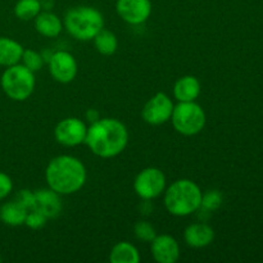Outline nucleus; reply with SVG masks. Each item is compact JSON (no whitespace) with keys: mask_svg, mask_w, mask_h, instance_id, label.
Masks as SVG:
<instances>
[{"mask_svg":"<svg viewBox=\"0 0 263 263\" xmlns=\"http://www.w3.org/2000/svg\"><path fill=\"white\" fill-rule=\"evenodd\" d=\"M85 144L100 158L120 156L128 144V130L117 118H99L87 126Z\"/></svg>","mask_w":263,"mask_h":263,"instance_id":"obj_1","label":"nucleus"},{"mask_svg":"<svg viewBox=\"0 0 263 263\" xmlns=\"http://www.w3.org/2000/svg\"><path fill=\"white\" fill-rule=\"evenodd\" d=\"M87 179L86 167L77 157H54L45 170V181L48 187L59 195H71L84 187Z\"/></svg>","mask_w":263,"mask_h":263,"instance_id":"obj_2","label":"nucleus"},{"mask_svg":"<svg viewBox=\"0 0 263 263\" xmlns=\"http://www.w3.org/2000/svg\"><path fill=\"white\" fill-rule=\"evenodd\" d=\"M202 194V189L197 182L189 179H179L164 190V207L175 217H186L200 210Z\"/></svg>","mask_w":263,"mask_h":263,"instance_id":"obj_3","label":"nucleus"},{"mask_svg":"<svg viewBox=\"0 0 263 263\" xmlns=\"http://www.w3.org/2000/svg\"><path fill=\"white\" fill-rule=\"evenodd\" d=\"M63 27L76 40L90 41L104 28V17L97 8L74 7L64 15Z\"/></svg>","mask_w":263,"mask_h":263,"instance_id":"obj_4","label":"nucleus"},{"mask_svg":"<svg viewBox=\"0 0 263 263\" xmlns=\"http://www.w3.org/2000/svg\"><path fill=\"white\" fill-rule=\"evenodd\" d=\"M0 84L3 91L9 99L14 102H25L35 90V72L30 71L21 63L7 67L2 74Z\"/></svg>","mask_w":263,"mask_h":263,"instance_id":"obj_5","label":"nucleus"},{"mask_svg":"<svg viewBox=\"0 0 263 263\" xmlns=\"http://www.w3.org/2000/svg\"><path fill=\"white\" fill-rule=\"evenodd\" d=\"M172 126L184 136H194L202 133L207 123V116L197 102H179L174 108Z\"/></svg>","mask_w":263,"mask_h":263,"instance_id":"obj_6","label":"nucleus"},{"mask_svg":"<svg viewBox=\"0 0 263 263\" xmlns=\"http://www.w3.org/2000/svg\"><path fill=\"white\" fill-rule=\"evenodd\" d=\"M166 185V175L157 167H146L141 170L134 180V190L143 200H153L163 195Z\"/></svg>","mask_w":263,"mask_h":263,"instance_id":"obj_7","label":"nucleus"},{"mask_svg":"<svg viewBox=\"0 0 263 263\" xmlns=\"http://www.w3.org/2000/svg\"><path fill=\"white\" fill-rule=\"evenodd\" d=\"M175 104L166 92H157L144 104L141 117L144 122L152 126H159L171 120Z\"/></svg>","mask_w":263,"mask_h":263,"instance_id":"obj_8","label":"nucleus"},{"mask_svg":"<svg viewBox=\"0 0 263 263\" xmlns=\"http://www.w3.org/2000/svg\"><path fill=\"white\" fill-rule=\"evenodd\" d=\"M87 126L77 117L63 118L54 128V139L63 146H77L85 144Z\"/></svg>","mask_w":263,"mask_h":263,"instance_id":"obj_9","label":"nucleus"},{"mask_svg":"<svg viewBox=\"0 0 263 263\" xmlns=\"http://www.w3.org/2000/svg\"><path fill=\"white\" fill-rule=\"evenodd\" d=\"M51 77L59 84H69L73 81L79 72L76 58L67 50H58L51 54L48 62Z\"/></svg>","mask_w":263,"mask_h":263,"instance_id":"obj_10","label":"nucleus"},{"mask_svg":"<svg viewBox=\"0 0 263 263\" xmlns=\"http://www.w3.org/2000/svg\"><path fill=\"white\" fill-rule=\"evenodd\" d=\"M116 12L128 25H143L152 14L151 0H117Z\"/></svg>","mask_w":263,"mask_h":263,"instance_id":"obj_11","label":"nucleus"},{"mask_svg":"<svg viewBox=\"0 0 263 263\" xmlns=\"http://www.w3.org/2000/svg\"><path fill=\"white\" fill-rule=\"evenodd\" d=\"M151 252L158 263H175L180 258V244L168 234L157 235L151 241Z\"/></svg>","mask_w":263,"mask_h":263,"instance_id":"obj_12","label":"nucleus"},{"mask_svg":"<svg viewBox=\"0 0 263 263\" xmlns=\"http://www.w3.org/2000/svg\"><path fill=\"white\" fill-rule=\"evenodd\" d=\"M62 207L63 205H62L61 195L54 192V190H51L50 187L33 192L32 210L43 213L48 220H53V218L58 217L62 212Z\"/></svg>","mask_w":263,"mask_h":263,"instance_id":"obj_13","label":"nucleus"},{"mask_svg":"<svg viewBox=\"0 0 263 263\" xmlns=\"http://www.w3.org/2000/svg\"><path fill=\"white\" fill-rule=\"evenodd\" d=\"M184 240L190 248H205V247L211 246L215 240V230L208 223H192L185 229Z\"/></svg>","mask_w":263,"mask_h":263,"instance_id":"obj_14","label":"nucleus"},{"mask_svg":"<svg viewBox=\"0 0 263 263\" xmlns=\"http://www.w3.org/2000/svg\"><path fill=\"white\" fill-rule=\"evenodd\" d=\"M202 91L199 80L192 74L182 76L175 82L174 97L177 102H195Z\"/></svg>","mask_w":263,"mask_h":263,"instance_id":"obj_15","label":"nucleus"},{"mask_svg":"<svg viewBox=\"0 0 263 263\" xmlns=\"http://www.w3.org/2000/svg\"><path fill=\"white\" fill-rule=\"evenodd\" d=\"M33 21L36 31L45 37H57L63 30L61 18L51 12H40Z\"/></svg>","mask_w":263,"mask_h":263,"instance_id":"obj_16","label":"nucleus"},{"mask_svg":"<svg viewBox=\"0 0 263 263\" xmlns=\"http://www.w3.org/2000/svg\"><path fill=\"white\" fill-rule=\"evenodd\" d=\"M23 46L10 37H0V66L10 67L18 64L22 59Z\"/></svg>","mask_w":263,"mask_h":263,"instance_id":"obj_17","label":"nucleus"},{"mask_svg":"<svg viewBox=\"0 0 263 263\" xmlns=\"http://www.w3.org/2000/svg\"><path fill=\"white\" fill-rule=\"evenodd\" d=\"M27 213L28 211L25 207H22L20 203L15 202V200H10V202L4 203L0 207V220L5 225L17 228V226L25 225Z\"/></svg>","mask_w":263,"mask_h":263,"instance_id":"obj_18","label":"nucleus"},{"mask_svg":"<svg viewBox=\"0 0 263 263\" xmlns=\"http://www.w3.org/2000/svg\"><path fill=\"white\" fill-rule=\"evenodd\" d=\"M109 261L112 263H139L140 253L134 244L128 241H120L113 246L109 253Z\"/></svg>","mask_w":263,"mask_h":263,"instance_id":"obj_19","label":"nucleus"},{"mask_svg":"<svg viewBox=\"0 0 263 263\" xmlns=\"http://www.w3.org/2000/svg\"><path fill=\"white\" fill-rule=\"evenodd\" d=\"M92 41H94V46L98 53L103 54V55H112L117 51L118 39L112 31L103 28L97 33Z\"/></svg>","mask_w":263,"mask_h":263,"instance_id":"obj_20","label":"nucleus"},{"mask_svg":"<svg viewBox=\"0 0 263 263\" xmlns=\"http://www.w3.org/2000/svg\"><path fill=\"white\" fill-rule=\"evenodd\" d=\"M40 12V0H18L14 5V14L21 21L35 20Z\"/></svg>","mask_w":263,"mask_h":263,"instance_id":"obj_21","label":"nucleus"},{"mask_svg":"<svg viewBox=\"0 0 263 263\" xmlns=\"http://www.w3.org/2000/svg\"><path fill=\"white\" fill-rule=\"evenodd\" d=\"M223 195L220 190H207L202 194L200 210L205 212H215L222 205Z\"/></svg>","mask_w":263,"mask_h":263,"instance_id":"obj_22","label":"nucleus"},{"mask_svg":"<svg viewBox=\"0 0 263 263\" xmlns=\"http://www.w3.org/2000/svg\"><path fill=\"white\" fill-rule=\"evenodd\" d=\"M21 62H22L23 66L27 67L32 72L40 71L44 64H45V61H44L40 51H36L33 49H25Z\"/></svg>","mask_w":263,"mask_h":263,"instance_id":"obj_23","label":"nucleus"},{"mask_svg":"<svg viewBox=\"0 0 263 263\" xmlns=\"http://www.w3.org/2000/svg\"><path fill=\"white\" fill-rule=\"evenodd\" d=\"M134 233L138 240L145 241V243H151L154 238L157 236V231L154 229V226L152 225L149 221L141 220L138 221L135 223V228H134Z\"/></svg>","mask_w":263,"mask_h":263,"instance_id":"obj_24","label":"nucleus"},{"mask_svg":"<svg viewBox=\"0 0 263 263\" xmlns=\"http://www.w3.org/2000/svg\"><path fill=\"white\" fill-rule=\"evenodd\" d=\"M48 222V218L43 215V213L37 212V211H28L27 217H26L25 225L30 228L31 230H40Z\"/></svg>","mask_w":263,"mask_h":263,"instance_id":"obj_25","label":"nucleus"},{"mask_svg":"<svg viewBox=\"0 0 263 263\" xmlns=\"http://www.w3.org/2000/svg\"><path fill=\"white\" fill-rule=\"evenodd\" d=\"M15 202L20 203L22 207H25L27 211H31L33 207V192L27 189L20 190L15 195Z\"/></svg>","mask_w":263,"mask_h":263,"instance_id":"obj_26","label":"nucleus"},{"mask_svg":"<svg viewBox=\"0 0 263 263\" xmlns=\"http://www.w3.org/2000/svg\"><path fill=\"white\" fill-rule=\"evenodd\" d=\"M13 190V181L10 176L0 171V200L5 199Z\"/></svg>","mask_w":263,"mask_h":263,"instance_id":"obj_27","label":"nucleus"},{"mask_svg":"<svg viewBox=\"0 0 263 263\" xmlns=\"http://www.w3.org/2000/svg\"><path fill=\"white\" fill-rule=\"evenodd\" d=\"M86 117H87V120L90 121V122H94V121L99 120V116H98V112H97V110H92V109H90L89 112L86 113Z\"/></svg>","mask_w":263,"mask_h":263,"instance_id":"obj_28","label":"nucleus"},{"mask_svg":"<svg viewBox=\"0 0 263 263\" xmlns=\"http://www.w3.org/2000/svg\"><path fill=\"white\" fill-rule=\"evenodd\" d=\"M0 261H2V258H0Z\"/></svg>","mask_w":263,"mask_h":263,"instance_id":"obj_29","label":"nucleus"}]
</instances>
